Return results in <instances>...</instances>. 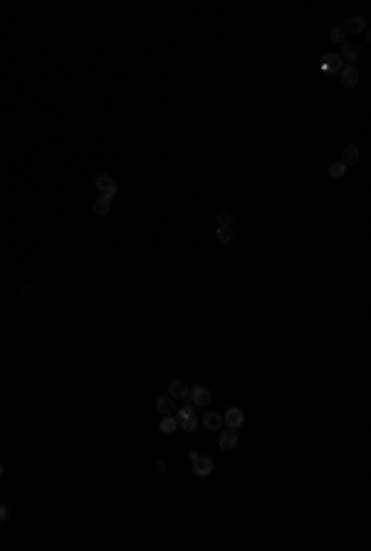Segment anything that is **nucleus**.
Masks as SVG:
<instances>
[{"label":"nucleus","mask_w":371,"mask_h":551,"mask_svg":"<svg viewBox=\"0 0 371 551\" xmlns=\"http://www.w3.org/2000/svg\"><path fill=\"white\" fill-rule=\"evenodd\" d=\"M359 161H361V154H359L357 143H346V149H344V166L349 168V166H357Z\"/></svg>","instance_id":"11"},{"label":"nucleus","mask_w":371,"mask_h":551,"mask_svg":"<svg viewBox=\"0 0 371 551\" xmlns=\"http://www.w3.org/2000/svg\"><path fill=\"white\" fill-rule=\"evenodd\" d=\"M154 470H156V472H166V465H163V462H156V465H154Z\"/></svg>","instance_id":"23"},{"label":"nucleus","mask_w":371,"mask_h":551,"mask_svg":"<svg viewBox=\"0 0 371 551\" xmlns=\"http://www.w3.org/2000/svg\"><path fill=\"white\" fill-rule=\"evenodd\" d=\"M0 477H3V465H0Z\"/></svg>","instance_id":"24"},{"label":"nucleus","mask_w":371,"mask_h":551,"mask_svg":"<svg viewBox=\"0 0 371 551\" xmlns=\"http://www.w3.org/2000/svg\"><path fill=\"white\" fill-rule=\"evenodd\" d=\"M329 40H332V43H346V30L344 28H332L329 30Z\"/></svg>","instance_id":"19"},{"label":"nucleus","mask_w":371,"mask_h":551,"mask_svg":"<svg viewBox=\"0 0 371 551\" xmlns=\"http://www.w3.org/2000/svg\"><path fill=\"white\" fill-rule=\"evenodd\" d=\"M238 445V433L235 430H218V448L220 450H233Z\"/></svg>","instance_id":"4"},{"label":"nucleus","mask_w":371,"mask_h":551,"mask_svg":"<svg viewBox=\"0 0 371 551\" xmlns=\"http://www.w3.org/2000/svg\"><path fill=\"white\" fill-rule=\"evenodd\" d=\"M193 475H198V477H208V475H213V460L198 455V457L193 460Z\"/></svg>","instance_id":"5"},{"label":"nucleus","mask_w":371,"mask_h":551,"mask_svg":"<svg viewBox=\"0 0 371 551\" xmlns=\"http://www.w3.org/2000/svg\"><path fill=\"white\" fill-rule=\"evenodd\" d=\"M8 519H10V509H8V507H3V504H0V524H5V522H8Z\"/></svg>","instance_id":"22"},{"label":"nucleus","mask_w":371,"mask_h":551,"mask_svg":"<svg viewBox=\"0 0 371 551\" xmlns=\"http://www.w3.org/2000/svg\"><path fill=\"white\" fill-rule=\"evenodd\" d=\"M322 70H324V72H337V74H339V72L344 70L342 57H339V55H332V52H329V55H324V57H322Z\"/></svg>","instance_id":"8"},{"label":"nucleus","mask_w":371,"mask_h":551,"mask_svg":"<svg viewBox=\"0 0 371 551\" xmlns=\"http://www.w3.org/2000/svg\"><path fill=\"white\" fill-rule=\"evenodd\" d=\"M215 238H218L220 245H228V242L233 240V230H230V227H218V230H215Z\"/></svg>","instance_id":"18"},{"label":"nucleus","mask_w":371,"mask_h":551,"mask_svg":"<svg viewBox=\"0 0 371 551\" xmlns=\"http://www.w3.org/2000/svg\"><path fill=\"white\" fill-rule=\"evenodd\" d=\"M92 210H94V215H107V213L112 210V200L109 198H97L94 200V205H92Z\"/></svg>","instance_id":"15"},{"label":"nucleus","mask_w":371,"mask_h":551,"mask_svg":"<svg viewBox=\"0 0 371 551\" xmlns=\"http://www.w3.org/2000/svg\"><path fill=\"white\" fill-rule=\"evenodd\" d=\"M188 398H191V403H193V406H211V400H213L211 391H208L205 386H196V388H191Z\"/></svg>","instance_id":"3"},{"label":"nucleus","mask_w":371,"mask_h":551,"mask_svg":"<svg viewBox=\"0 0 371 551\" xmlns=\"http://www.w3.org/2000/svg\"><path fill=\"white\" fill-rule=\"evenodd\" d=\"M173 418H176L178 425H181L183 420H188V418H196V408H193V406H183V408L176 410V415H173Z\"/></svg>","instance_id":"16"},{"label":"nucleus","mask_w":371,"mask_h":551,"mask_svg":"<svg viewBox=\"0 0 371 551\" xmlns=\"http://www.w3.org/2000/svg\"><path fill=\"white\" fill-rule=\"evenodd\" d=\"M339 79H342V84L346 87V89H352V87L359 84V70L357 67H346V65H344V70L339 72Z\"/></svg>","instance_id":"9"},{"label":"nucleus","mask_w":371,"mask_h":551,"mask_svg":"<svg viewBox=\"0 0 371 551\" xmlns=\"http://www.w3.org/2000/svg\"><path fill=\"white\" fill-rule=\"evenodd\" d=\"M233 213L230 210H223V213H218V218H215V223H218V227H230L233 225Z\"/></svg>","instance_id":"17"},{"label":"nucleus","mask_w":371,"mask_h":551,"mask_svg":"<svg viewBox=\"0 0 371 551\" xmlns=\"http://www.w3.org/2000/svg\"><path fill=\"white\" fill-rule=\"evenodd\" d=\"M344 173H346V166H344L342 161H337V163L329 166V176L332 178H344Z\"/></svg>","instance_id":"20"},{"label":"nucleus","mask_w":371,"mask_h":551,"mask_svg":"<svg viewBox=\"0 0 371 551\" xmlns=\"http://www.w3.org/2000/svg\"><path fill=\"white\" fill-rule=\"evenodd\" d=\"M344 30H346V32H364V30H366V20H364V17H359V15H354V17H349V20H346Z\"/></svg>","instance_id":"13"},{"label":"nucleus","mask_w":371,"mask_h":551,"mask_svg":"<svg viewBox=\"0 0 371 551\" xmlns=\"http://www.w3.org/2000/svg\"><path fill=\"white\" fill-rule=\"evenodd\" d=\"M339 57H342V62H346V67H357L359 57H361V47L357 43H344Z\"/></svg>","instance_id":"1"},{"label":"nucleus","mask_w":371,"mask_h":551,"mask_svg":"<svg viewBox=\"0 0 371 551\" xmlns=\"http://www.w3.org/2000/svg\"><path fill=\"white\" fill-rule=\"evenodd\" d=\"M203 428L218 433V430L223 428V415H218V413H213V410H211V413H205V415H203Z\"/></svg>","instance_id":"12"},{"label":"nucleus","mask_w":371,"mask_h":551,"mask_svg":"<svg viewBox=\"0 0 371 551\" xmlns=\"http://www.w3.org/2000/svg\"><path fill=\"white\" fill-rule=\"evenodd\" d=\"M158 428H161V433H163V435H173V433L178 430V420H176L173 415H163V420H161Z\"/></svg>","instance_id":"14"},{"label":"nucleus","mask_w":371,"mask_h":551,"mask_svg":"<svg viewBox=\"0 0 371 551\" xmlns=\"http://www.w3.org/2000/svg\"><path fill=\"white\" fill-rule=\"evenodd\" d=\"M94 185H97V190H99V198H114L116 196V183H114V178H109V176H99L97 181H94Z\"/></svg>","instance_id":"2"},{"label":"nucleus","mask_w":371,"mask_h":551,"mask_svg":"<svg viewBox=\"0 0 371 551\" xmlns=\"http://www.w3.org/2000/svg\"><path fill=\"white\" fill-rule=\"evenodd\" d=\"M178 428H181L183 433H193V430L198 428V415H196V418H188V420H183V423L178 425Z\"/></svg>","instance_id":"21"},{"label":"nucleus","mask_w":371,"mask_h":551,"mask_svg":"<svg viewBox=\"0 0 371 551\" xmlns=\"http://www.w3.org/2000/svg\"><path fill=\"white\" fill-rule=\"evenodd\" d=\"M243 423H245V413L240 408H230L228 413L223 415V425H228L230 430H238Z\"/></svg>","instance_id":"6"},{"label":"nucleus","mask_w":371,"mask_h":551,"mask_svg":"<svg viewBox=\"0 0 371 551\" xmlns=\"http://www.w3.org/2000/svg\"><path fill=\"white\" fill-rule=\"evenodd\" d=\"M188 393H191V388H188L183 381L169 383V396H171L173 400H188Z\"/></svg>","instance_id":"7"},{"label":"nucleus","mask_w":371,"mask_h":551,"mask_svg":"<svg viewBox=\"0 0 371 551\" xmlns=\"http://www.w3.org/2000/svg\"><path fill=\"white\" fill-rule=\"evenodd\" d=\"M156 410L161 415H176L178 406H176V400H173L171 396H161V398H156Z\"/></svg>","instance_id":"10"}]
</instances>
